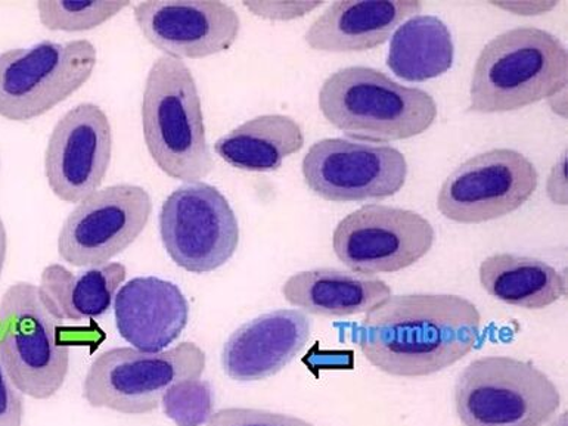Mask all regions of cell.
Here are the masks:
<instances>
[{
  "mask_svg": "<svg viewBox=\"0 0 568 426\" xmlns=\"http://www.w3.org/2000/svg\"><path fill=\"white\" fill-rule=\"evenodd\" d=\"M480 327L476 304L459 295H395L366 313L356 343L384 374L422 378L468 356Z\"/></svg>",
  "mask_w": 568,
  "mask_h": 426,
  "instance_id": "6da1fadb",
  "label": "cell"
},
{
  "mask_svg": "<svg viewBox=\"0 0 568 426\" xmlns=\"http://www.w3.org/2000/svg\"><path fill=\"white\" fill-rule=\"evenodd\" d=\"M142 128L156 168L176 181L196 183L213 170L203 104L190 67L161 57L148 73Z\"/></svg>",
  "mask_w": 568,
  "mask_h": 426,
  "instance_id": "7a4b0ae2",
  "label": "cell"
},
{
  "mask_svg": "<svg viewBox=\"0 0 568 426\" xmlns=\"http://www.w3.org/2000/svg\"><path fill=\"white\" fill-rule=\"evenodd\" d=\"M568 83L565 43L547 30L517 27L483 48L474 67L471 111L520 110L557 97Z\"/></svg>",
  "mask_w": 568,
  "mask_h": 426,
  "instance_id": "3957f363",
  "label": "cell"
},
{
  "mask_svg": "<svg viewBox=\"0 0 568 426\" xmlns=\"http://www.w3.org/2000/svg\"><path fill=\"white\" fill-rule=\"evenodd\" d=\"M320 108L347 136L390 142L426 132L437 116L428 92L406 88L369 67H347L322 84Z\"/></svg>",
  "mask_w": 568,
  "mask_h": 426,
  "instance_id": "277c9868",
  "label": "cell"
},
{
  "mask_svg": "<svg viewBox=\"0 0 568 426\" xmlns=\"http://www.w3.org/2000/svg\"><path fill=\"white\" fill-rule=\"evenodd\" d=\"M454 400L464 426H544L560 409L561 394L534 363L489 356L460 372Z\"/></svg>",
  "mask_w": 568,
  "mask_h": 426,
  "instance_id": "5b68a950",
  "label": "cell"
},
{
  "mask_svg": "<svg viewBox=\"0 0 568 426\" xmlns=\"http://www.w3.org/2000/svg\"><path fill=\"white\" fill-rule=\"evenodd\" d=\"M61 325L29 282H17L0 300V361L24 396L48 400L64 385L70 345L58 338Z\"/></svg>",
  "mask_w": 568,
  "mask_h": 426,
  "instance_id": "8992f818",
  "label": "cell"
},
{
  "mask_svg": "<svg viewBox=\"0 0 568 426\" xmlns=\"http://www.w3.org/2000/svg\"><path fill=\"white\" fill-rule=\"evenodd\" d=\"M207 356L199 345L182 343L160 353L133 347L109 349L93 361L83 381L89 406L122 415L159 409L164 393L183 379H199Z\"/></svg>",
  "mask_w": 568,
  "mask_h": 426,
  "instance_id": "52a82bcc",
  "label": "cell"
},
{
  "mask_svg": "<svg viewBox=\"0 0 568 426\" xmlns=\"http://www.w3.org/2000/svg\"><path fill=\"white\" fill-rule=\"evenodd\" d=\"M98 62L89 40L40 42L0 53V116L30 121L69 100Z\"/></svg>",
  "mask_w": 568,
  "mask_h": 426,
  "instance_id": "ba28073f",
  "label": "cell"
},
{
  "mask_svg": "<svg viewBox=\"0 0 568 426\" xmlns=\"http://www.w3.org/2000/svg\"><path fill=\"white\" fill-rule=\"evenodd\" d=\"M160 235L169 257L179 267L203 275L234 257L240 224L230 201L217 187L186 183L164 201Z\"/></svg>",
  "mask_w": 568,
  "mask_h": 426,
  "instance_id": "9c48e42d",
  "label": "cell"
},
{
  "mask_svg": "<svg viewBox=\"0 0 568 426\" xmlns=\"http://www.w3.org/2000/svg\"><path fill=\"white\" fill-rule=\"evenodd\" d=\"M302 170L308 190L331 203L388 199L408 178V163L396 148L343 138L313 143Z\"/></svg>",
  "mask_w": 568,
  "mask_h": 426,
  "instance_id": "30bf717a",
  "label": "cell"
},
{
  "mask_svg": "<svg viewBox=\"0 0 568 426\" xmlns=\"http://www.w3.org/2000/svg\"><path fill=\"white\" fill-rule=\"evenodd\" d=\"M538 183V170L527 156L498 148L465 161L446 179L438 212L456 223L489 222L523 207Z\"/></svg>",
  "mask_w": 568,
  "mask_h": 426,
  "instance_id": "8fae6325",
  "label": "cell"
},
{
  "mask_svg": "<svg viewBox=\"0 0 568 426\" xmlns=\"http://www.w3.org/2000/svg\"><path fill=\"white\" fill-rule=\"evenodd\" d=\"M433 244L434 227L426 217L379 204L348 214L333 235L339 262L362 276L404 271L426 257Z\"/></svg>",
  "mask_w": 568,
  "mask_h": 426,
  "instance_id": "7c38bea8",
  "label": "cell"
},
{
  "mask_svg": "<svg viewBox=\"0 0 568 426\" xmlns=\"http://www.w3.org/2000/svg\"><path fill=\"white\" fill-rule=\"evenodd\" d=\"M152 213L142 186L122 183L93 192L70 213L58 237V254L74 267H100L140 237Z\"/></svg>",
  "mask_w": 568,
  "mask_h": 426,
  "instance_id": "4fadbf2b",
  "label": "cell"
},
{
  "mask_svg": "<svg viewBox=\"0 0 568 426\" xmlns=\"http://www.w3.org/2000/svg\"><path fill=\"white\" fill-rule=\"evenodd\" d=\"M111 152L113 132L102 108H71L53 128L44 152L49 187L64 203H82L104 182Z\"/></svg>",
  "mask_w": 568,
  "mask_h": 426,
  "instance_id": "5bb4252c",
  "label": "cell"
},
{
  "mask_svg": "<svg viewBox=\"0 0 568 426\" xmlns=\"http://www.w3.org/2000/svg\"><path fill=\"white\" fill-rule=\"evenodd\" d=\"M135 20L152 47L176 60L225 52L241 30L235 9L212 0L141 2L135 7Z\"/></svg>",
  "mask_w": 568,
  "mask_h": 426,
  "instance_id": "9a60e30c",
  "label": "cell"
},
{
  "mask_svg": "<svg viewBox=\"0 0 568 426\" xmlns=\"http://www.w3.org/2000/svg\"><path fill=\"white\" fill-rule=\"evenodd\" d=\"M312 321L298 311H275L244 323L223 345L222 367L231 379L254 383L280 374L306 347Z\"/></svg>",
  "mask_w": 568,
  "mask_h": 426,
  "instance_id": "2e32d148",
  "label": "cell"
},
{
  "mask_svg": "<svg viewBox=\"0 0 568 426\" xmlns=\"http://www.w3.org/2000/svg\"><path fill=\"white\" fill-rule=\"evenodd\" d=\"M115 326L133 348L160 353L182 335L190 304L181 288L160 277H135L114 298Z\"/></svg>",
  "mask_w": 568,
  "mask_h": 426,
  "instance_id": "e0dca14e",
  "label": "cell"
},
{
  "mask_svg": "<svg viewBox=\"0 0 568 426\" xmlns=\"http://www.w3.org/2000/svg\"><path fill=\"white\" fill-rule=\"evenodd\" d=\"M422 9V2H335L313 21L304 40L315 51H369Z\"/></svg>",
  "mask_w": 568,
  "mask_h": 426,
  "instance_id": "ac0fdd59",
  "label": "cell"
},
{
  "mask_svg": "<svg viewBox=\"0 0 568 426\" xmlns=\"http://www.w3.org/2000/svg\"><path fill=\"white\" fill-rule=\"evenodd\" d=\"M283 294L291 306L311 315L346 317L374 311L392 297V288L374 277L337 268H316L291 276Z\"/></svg>",
  "mask_w": 568,
  "mask_h": 426,
  "instance_id": "d6986e66",
  "label": "cell"
},
{
  "mask_svg": "<svg viewBox=\"0 0 568 426\" xmlns=\"http://www.w3.org/2000/svg\"><path fill=\"white\" fill-rule=\"evenodd\" d=\"M126 276V266L122 263L92 267L78 275L61 264H51L42 272L39 293L58 321L98 320L110 312Z\"/></svg>",
  "mask_w": 568,
  "mask_h": 426,
  "instance_id": "ffe728a7",
  "label": "cell"
},
{
  "mask_svg": "<svg viewBox=\"0 0 568 426\" xmlns=\"http://www.w3.org/2000/svg\"><path fill=\"white\" fill-rule=\"evenodd\" d=\"M304 146L302 125L293 116L258 115L214 143L225 163L245 172H276Z\"/></svg>",
  "mask_w": 568,
  "mask_h": 426,
  "instance_id": "44dd1931",
  "label": "cell"
},
{
  "mask_svg": "<svg viewBox=\"0 0 568 426\" xmlns=\"http://www.w3.org/2000/svg\"><path fill=\"white\" fill-rule=\"evenodd\" d=\"M486 293L509 306L540 311L566 297L567 276L542 260L517 254H495L480 266Z\"/></svg>",
  "mask_w": 568,
  "mask_h": 426,
  "instance_id": "7402d4cb",
  "label": "cell"
},
{
  "mask_svg": "<svg viewBox=\"0 0 568 426\" xmlns=\"http://www.w3.org/2000/svg\"><path fill=\"white\" fill-rule=\"evenodd\" d=\"M455 47L449 27L433 16H417L393 34L387 65L406 82H426L447 73L454 64Z\"/></svg>",
  "mask_w": 568,
  "mask_h": 426,
  "instance_id": "603a6c76",
  "label": "cell"
},
{
  "mask_svg": "<svg viewBox=\"0 0 568 426\" xmlns=\"http://www.w3.org/2000/svg\"><path fill=\"white\" fill-rule=\"evenodd\" d=\"M129 7V2L98 0H58L39 2V20L52 31H88L97 29Z\"/></svg>",
  "mask_w": 568,
  "mask_h": 426,
  "instance_id": "cb8c5ba5",
  "label": "cell"
},
{
  "mask_svg": "<svg viewBox=\"0 0 568 426\" xmlns=\"http://www.w3.org/2000/svg\"><path fill=\"white\" fill-rule=\"evenodd\" d=\"M164 415L176 426H203L214 414V392L207 381L183 379L164 393Z\"/></svg>",
  "mask_w": 568,
  "mask_h": 426,
  "instance_id": "d4e9b609",
  "label": "cell"
},
{
  "mask_svg": "<svg viewBox=\"0 0 568 426\" xmlns=\"http://www.w3.org/2000/svg\"><path fill=\"white\" fill-rule=\"evenodd\" d=\"M207 426H315L295 416L274 414L261 409H244L230 407L214 412Z\"/></svg>",
  "mask_w": 568,
  "mask_h": 426,
  "instance_id": "484cf974",
  "label": "cell"
},
{
  "mask_svg": "<svg viewBox=\"0 0 568 426\" xmlns=\"http://www.w3.org/2000/svg\"><path fill=\"white\" fill-rule=\"evenodd\" d=\"M24 394L13 385L0 361V426H22Z\"/></svg>",
  "mask_w": 568,
  "mask_h": 426,
  "instance_id": "4316f807",
  "label": "cell"
},
{
  "mask_svg": "<svg viewBox=\"0 0 568 426\" xmlns=\"http://www.w3.org/2000/svg\"><path fill=\"white\" fill-rule=\"evenodd\" d=\"M321 4L322 2H244V7L254 16L280 21L303 17Z\"/></svg>",
  "mask_w": 568,
  "mask_h": 426,
  "instance_id": "83f0119b",
  "label": "cell"
},
{
  "mask_svg": "<svg viewBox=\"0 0 568 426\" xmlns=\"http://www.w3.org/2000/svg\"><path fill=\"white\" fill-rule=\"evenodd\" d=\"M7 251H8L7 227H4L3 220L0 219V275H2L4 260H7Z\"/></svg>",
  "mask_w": 568,
  "mask_h": 426,
  "instance_id": "f1b7e54d",
  "label": "cell"
},
{
  "mask_svg": "<svg viewBox=\"0 0 568 426\" xmlns=\"http://www.w3.org/2000/svg\"><path fill=\"white\" fill-rule=\"evenodd\" d=\"M549 426H568V414H561L560 418L554 420V423Z\"/></svg>",
  "mask_w": 568,
  "mask_h": 426,
  "instance_id": "f546056e",
  "label": "cell"
}]
</instances>
